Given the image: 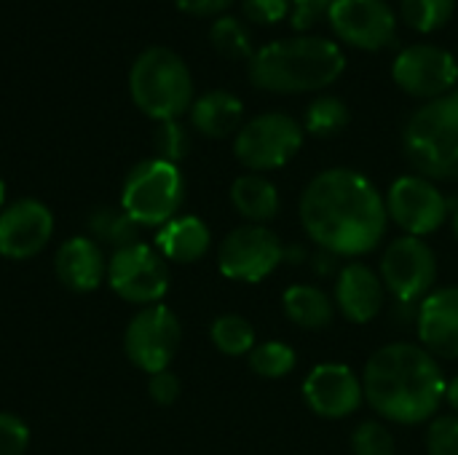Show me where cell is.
<instances>
[{
  "instance_id": "cell-4",
  "label": "cell",
  "mask_w": 458,
  "mask_h": 455,
  "mask_svg": "<svg viewBox=\"0 0 458 455\" xmlns=\"http://www.w3.org/2000/svg\"><path fill=\"white\" fill-rule=\"evenodd\" d=\"M403 150L427 180H458V88L424 102L403 129Z\"/></svg>"
},
{
  "instance_id": "cell-23",
  "label": "cell",
  "mask_w": 458,
  "mask_h": 455,
  "mask_svg": "<svg viewBox=\"0 0 458 455\" xmlns=\"http://www.w3.org/2000/svg\"><path fill=\"white\" fill-rule=\"evenodd\" d=\"M287 319L301 330H327L335 319V300L317 284H295L282 295Z\"/></svg>"
},
{
  "instance_id": "cell-34",
  "label": "cell",
  "mask_w": 458,
  "mask_h": 455,
  "mask_svg": "<svg viewBox=\"0 0 458 455\" xmlns=\"http://www.w3.org/2000/svg\"><path fill=\"white\" fill-rule=\"evenodd\" d=\"M242 11L255 24H279L293 13V0H242Z\"/></svg>"
},
{
  "instance_id": "cell-27",
  "label": "cell",
  "mask_w": 458,
  "mask_h": 455,
  "mask_svg": "<svg viewBox=\"0 0 458 455\" xmlns=\"http://www.w3.org/2000/svg\"><path fill=\"white\" fill-rule=\"evenodd\" d=\"M295 365H298V354L293 351V346H287L282 341H266L250 351L252 373L260 378H268V381L290 375L295 370Z\"/></svg>"
},
{
  "instance_id": "cell-7",
  "label": "cell",
  "mask_w": 458,
  "mask_h": 455,
  "mask_svg": "<svg viewBox=\"0 0 458 455\" xmlns=\"http://www.w3.org/2000/svg\"><path fill=\"white\" fill-rule=\"evenodd\" d=\"M306 131L287 113H260L242 123L233 139V153L239 164L250 172H274L290 164L303 147Z\"/></svg>"
},
{
  "instance_id": "cell-39",
  "label": "cell",
  "mask_w": 458,
  "mask_h": 455,
  "mask_svg": "<svg viewBox=\"0 0 458 455\" xmlns=\"http://www.w3.org/2000/svg\"><path fill=\"white\" fill-rule=\"evenodd\" d=\"M445 402L451 405L454 416H458V375L454 381H448V389H445Z\"/></svg>"
},
{
  "instance_id": "cell-25",
  "label": "cell",
  "mask_w": 458,
  "mask_h": 455,
  "mask_svg": "<svg viewBox=\"0 0 458 455\" xmlns=\"http://www.w3.org/2000/svg\"><path fill=\"white\" fill-rule=\"evenodd\" d=\"M209 338L215 343V349L225 357H250V351L258 346L255 341V327L250 324V319L239 316V314H223L212 322L209 327Z\"/></svg>"
},
{
  "instance_id": "cell-40",
  "label": "cell",
  "mask_w": 458,
  "mask_h": 455,
  "mask_svg": "<svg viewBox=\"0 0 458 455\" xmlns=\"http://www.w3.org/2000/svg\"><path fill=\"white\" fill-rule=\"evenodd\" d=\"M451 206V204H448ZM451 225H454V233H456V239H458V206H451Z\"/></svg>"
},
{
  "instance_id": "cell-31",
  "label": "cell",
  "mask_w": 458,
  "mask_h": 455,
  "mask_svg": "<svg viewBox=\"0 0 458 455\" xmlns=\"http://www.w3.org/2000/svg\"><path fill=\"white\" fill-rule=\"evenodd\" d=\"M153 147H156V158L169 161V164H180L191 150V139H188L185 126L180 121H161L156 126V134H153Z\"/></svg>"
},
{
  "instance_id": "cell-18",
  "label": "cell",
  "mask_w": 458,
  "mask_h": 455,
  "mask_svg": "<svg viewBox=\"0 0 458 455\" xmlns=\"http://www.w3.org/2000/svg\"><path fill=\"white\" fill-rule=\"evenodd\" d=\"M335 308L354 324H368L376 319L386 300V287L370 265L352 260L338 271L335 292H333Z\"/></svg>"
},
{
  "instance_id": "cell-37",
  "label": "cell",
  "mask_w": 458,
  "mask_h": 455,
  "mask_svg": "<svg viewBox=\"0 0 458 455\" xmlns=\"http://www.w3.org/2000/svg\"><path fill=\"white\" fill-rule=\"evenodd\" d=\"M180 11L191 13V16H212V13H223L233 0H174Z\"/></svg>"
},
{
  "instance_id": "cell-15",
  "label": "cell",
  "mask_w": 458,
  "mask_h": 455,
  "mask_svg": "<svg viewBox=\"0 0 458 455\" xmlns=\"http://www.w3.org/2000/svg\"><path fill=\"white\" fill-rule=\"evenodd\" d=\"M303 400L319 418L341 421L365 402L362 378L344 362H322L303 381Z\"/></svg>"
},
{
  "instance_id": "cell-6",
  "label": "cell",
  "mask_w": 458,
  "mask_h": 455,
  "mask_svg": "<svg viewBox=\"0 0 458 455\" xmlns=\"http://www.w3.org/2000/svg\"><path fill=\"white\" fill-rule=\"evenodd\" d=\"M185 198V180L177 164L148 158L140 161L123 182L121 209L140 228H161L177 217Z\"/></svg>"
},
{
  "instance_id": "cell-1",
  "label": "cell",
  "mask_w": 458,
  "mask_h": 455,
  "mask_svg": "<svg viewBox=\"0 0 458 455\" xmlns=\"http://www.w3.org/2000/svg\"><path fill=\"white\" fill-rule=\"evenodd\" d=\"M298 215L317 249H327L335 257L373 252L389 228L381 190L365 174L346 166L319 172L303 188Z\"/></svg>"
},
{
  "instance_id": "cell-33",
  "label": "cell",
  "mask_w": 458,
  "mask_h": 455,
  "mask_svg": "<svg viewBox=\"0 0 458 455\" xmlns=\"http://www.w3.org/2000/svg\"><path fill=\"white\" fill-rule=\"evenodd\" d=\"M30 448V429L21 418L0 413V455H24Z\"/></svg>"
},
{
  "instance_id": "cell-28",
  "label": "cell",
  "mask_w": 458,
  "mask_h": 455,
  "mask_svg": "<svg viewBox=\"0 0 458 455\" xmlns=\"http://www.w3.org/2000/svg\"><path fill=\"white\" fill-rule=\"evenodd\" d=\"M91 233L105 241L113 244L115 249L131 247L140 241V225L123 212V209H99L91 217Z\"/></svg>"
},
{
  "instance_id": "cell-14",
  "label": "cell",
  "mask_w": 458,
  "mask_h": 455,
  "mask_svg": "<svg viewBox=\"0 0 458 455\" xmlns=\"http://www.w3.org/2000/svg\"><path fill=\"white\" fill-rule=\"evenodd\" d=\"M327 21L344 43L362 51H381L397 38V16L386 0H335Z\"/></svg>"
},
{
  "instance_id": "cell-12",
  "label": "cell",
  "mask_w": 458,
  "mask_h": 455,
  "mask_svg": "<svg viewBox=\"0 0 458 455\" xmlns=\"http://www.w3.org/2000/svg\"><path fill=\"white\" fill-rule=\"evenodd\" d=\"M384 201L389 220L400 225L405 236L424 239L451 217L448 196L437 188L435 180H427L421 174H405L394 180Z\"/></svg>"
},
{
  "instance_id": "cell-16",
  "label": "cell",
  "mask_w": 458,
  "mask_h": 455,
  "mask_svg": "<svg viewBox=\"0 0 458 455\" xmlns=\"http://www.w3.org/2000/svg\"><path fill=\"white\" fill-rule=\"evenodd\" d=\"M54 236V215L35 198H19L0 212V255L8 260L35 257Z\"/></svg>"
},
{
  "instance_id": "cell-2",
  "label": "cell",
  "mask_w": 458,
  "mask_h": 455,
  "mask_svg": "<svg viewBox=\"0 0 458 455\" xmlns=\"http://www.w3.org/2000/svg\"><path fill=\"white\" fill-rule=\"evenodd\" d=\"M365 402L386 421L416 426L432 421L445 402V373L424 346H381L362 373Z\"/></svg>"
},
{
  "instance_id": "cell-19",
  "label": "cell",
  "mask_w": 458,
  "mask_h": 455,
  "mask_svg": "<svg viewBox=\"0 0 458 455\" xmlns=\"http://www.w3.org/2000/svg\"><path fill=\"white\" fill-rule=\"evenodd\" d=\"M54 271L59 282L72 292H91L107 276V263L102 247L94 239L72 236L67 239L54 257Z\"/></svg>"
},
{
  "instance_id": "cell-30",
  "label": "cell",
  "mask_w": 458,
  "mask_h": 455,
  "mask_svg": "<svg viewBox=\"0 0 458 455\" xmlns=\"http://www.w3.org/2000/svg\"><path fill=\"white\" fill-rule=\"evenodd\" d=\"M352 451H354V455H394L397 453V440L386 424L362 421L352 432Z\"/></svg>"
},
{
  "instance_id": "cell-9",
  "label": "cell",
  "mask_w": 458,
  "mask_h": 455,
  "mask_svg": "<svg viewBox=\"0 0 458 455\" xmlns=\"http://www.w3.org/2000/svg\"><path fill=\"white\" fill-rule=\"evenodd\" d=\"M284 263L282 239L266 225H239L233 228L217 252V268L231 282L258 284L271 276Z\"/></svg>"
},
{
  "instance_id": "cell-36",
  "label": "cell",
  "mask_w": 458,
  "mask_h": 455,
  "mask_svg": "<svg viewBox=\"0 0 458 455\" xmlns=\"http://www.w3.org/2000/svg\"><path fill=\"white\" fill-rule=\"evenodd\" d=\"M180 378L172 373V370H161V373H153L150 375V383H148V394L156 405H174L177 397H180Z\"/></svg>"
},
{
  "instance_id": "cell-8",
  "label": "cell",
  "mask_w": 458,
  "mask_h": 455,
  "mask_svg": "<svg viewBox=\"0 0 458 455\" xmlns=\"http://www.w3.org/2000/svg\"><path fill=\"white\" fill-rule=\"evenodd\" d=\"M378 276L397 303L419 306L435 290L437 255L424 239L403 233L386 247Z\"/></svg>"
},
{
  "instance_id": "cell-10",
  "label": "cell",
  "mask_w": 458,
  "mask_h": 455,
  "mask_svg": "<svg viewBox=\"0 0 458 455\" xmlns=\"http://www.w3.org/2000/svg\"><path fill=\"white\" fill-rule=\"evenodd\" d=\"M107 284L126 303L156 306L169 292V265L156 247L137 241L113 252L107 260Z\"/></svg>"
},
{
  "instance_id": "cell-17",
  "label": "cell",
  "mask_w": 458,
  "mask_h": 455,
  "mask_svg": "<svg viewBox=\"0 0 458 455\" xmlns=\"http://www.w3.org/2000/svg\"><path fill=\"white\" fill-rule=\"evenodd\" d=\"M419 346L437 359H458V287L432 290L416 311Z\"/></svg>"
},
{
  "instance_id": "cell-5",
  "label": "cell",
  "mask_w": 458,
  "mask_h": 455,
  "mask_svg": "<svg viewBox=\"0 0 458 455\" xmlns=\"http://www.w3.org/2000/svg\"><path fill=\"white\" fill-rule=\"evenodd\" d=\"M134 105L153 121H177L193 105V78L180 54L164 46L145 48L129 72Z\"/></svg>"
},
{
  "instance_id": "cell-24",
  "label": "cell",
  "mask_w": 458,
  "mask_h": 455,
  "mask_svg": "<svg viewBox=\"0 0 458 455\" xmlns=\"http://www.w3.org/2000/svg\"><path fill=\"white\" fill-rule=\"evenodd\" d=\"M349 121H352V110L341 97L319 94L317 99H311V105L303 113V131L325 139V137H335L338 131H344Z\"/></svg>"
},
{
  "instance_id": "cell-26",
  "label": "cell",
  "mask_w": 458,
  "mask_h": 455,
  "mask_svg": "<svg viewBox=\"0 0 458 455\" xmlns=\"http://www.w3.org/2000/svg\"><path fill=\"white\" fill-rule=\"evenodd\" d=\"M209 40L215 51L223 54L225 59H250L255 54L252 35L244 27V21L236 16H217L209 29Z\"/></svg>"
},
{
  "instance_id": "cell-35",
  "label": "cell",
  "mask_w": 458,
  "mask_h": 455,
  "mask_svg": "<svg viewBox=\"0 0 458 455\" xmlns=\"http://www.w3.org/2000/svg\"><path fill=\"white\" fill-rule=\"evenodd\" d=\"M333 5H335V0H293L290 24L301 32L311 29L319 19H325L330 13Z\"/></svg>"
},
{
  "instance_id": "cell-11",
  "label": "cell",
  "mask_w": 458,
  "mask_h": 455,
  "mask_svg": "<svg viewBox=\"0 0 458 455\" xmlns=\"http://www.w3.org/2000/svg\"><path fill=\"white\" fill-rule=\"evenodd\" d=\"M180 341H182L180 319L174 316L172 308L156 303V306H145L129 322L123 335V349L134 367L153 375L169 370L172 359L180 351Z\"/></svg>"
},
{
  "instance_id": "cell-20",
  "label": "cell",
  "mask_w": 458,
  "mask_h": 455,
  "mask_svg": "<svg viewBox=\"0 0 458 455\" xmlns=\"http://www.w3.org/2000/svg\"><path fill=\"white\" fill-rule=\"evenodd\" d=\"M212 233L196 215H177L156 233V249L172 263H196L209 252Z\"/></svg>"
},
{
  "instance_id": "cell-13",
  "label": "cell",
  "mask_w": 458,
  "mask_h": 455,
  "mask_svg": "<svg viewBox=\"0 0 458 455\" xmlns=\"http://www.w3.org/2000/svg\"><path fill=\"white\" fill-rule=\"evenodd\" d=\"M392 78L405 94L429 102L456 88L458 62L443 46L413 43L394 56Z\"/></svg>"
},
{
  "instance_id": "cell-32",
  "label": "cell",
  "mask_w": 458,
  "mask_h": 455,
  "mask_svg": "<svg viewBox=\"0 0 458 455\" xmlns=\"http://www.w3.org/2000/svg\"><path fill=\"white\" fill-rule=\"evenodd\" d=\"M427 453L458 455V416H435L427 429Z\"/></svg>"
},
{
  "instance_id": "cell-3",
  "label": "cell",
  "mask_w": 458,
  "mask_h": 455,
  "mask_svg": "<svg viewBox=\"0 0 458 455\" xmlns=\"http://www.w3.org/2000/svg\"><path fill=\"white\" fill-rule=\"evenodd\" d=\"M346 70L341 46L319 35L279 38L250 56V80L271 94H309L333 86Z\"/></svg>"
},
{
  "instance_id": "cell-41",
  "label": "cell",
  "mask_w": 458,
  "mask_h": 455,
  "mask_svg": "<svg viewBox=\"0 0 458 455\" xmlns=\"http://www.w3.org/2000/svg\"><path fill=\"white\" fill-rule=\"evenodd\" d=\"M3 204H5V182L0 177V209H3Z\"/></svg>"
},
{
  "instance_id": "cell-29",
  "label": "cell",
  "mask_w": 458,
  "mask_h": 455,
  "mask_svg": "<svg viewBox=\"0 0 458 455\" xmlns=\"http://www.w3.org/2000/svg\"><path fill=\"white\" fill-rule=\"evenodd\" d=\"M456 0H400L405 24L416 32H435L451 21Z\"/></svg>"
},
{
  "instance_id": "cell-22",
  "label": "cell",
  "mask_w": 458,
  "mask_h": 455,
  "mask_svg": "<svg viewBox=\"0 0 458 455\" xmlns=\"http://www.w3.org/2000/svg\"><path fill=\"white\" fill-rule=\"evenodd\" d=\"M231 204L233 209L252 225H266L271 223L279 209H282V198L276 185L263 177V174H242L233 180L231 185Z\"/></svg>"
},
{
  "instance_id": "cell-38",
  "label": "cell",
  "mask_w": 458,
  "mask_h": 455,
  "mask_svg": "<svg viewBox=\"0 0 458 455\" xmlns=\"http://www.w3.org/2000/svg\"><path fill=\"white\" fill-rule=\"evenodd\" d=\"M309 263L314 265V271H317L319 276H330V274L338 271V257H335L333 252H327V249H317V252L311 255Z\"/></svg>"
},
{
  "instance_id": "cell-21",
  "label": "cell",
  "mask_w": 458,
  "mask_h": 455,
  "mask_svg": "<svg viewBox=\"0 0 458 455\" xmlns=\"http://www.w3.org/2000/svg\"><path fill=\"white\" fill-rule=\"evenodd\" d=\"M242 118H244L242 99L231 91H223V88L207 91L199 99H193V105H191L193 129L201 131L204 137H212V139H223V137L239 131Z\"/></svg>"
}]
</instances>
